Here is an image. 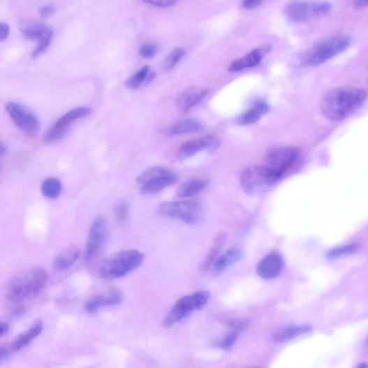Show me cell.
Returning a JSON list of instances; mask_svg holds the SVG:
<instances>
[{"mask_svg": "<svg viewBox=\"0 0 368 368\" xmlns=\"http://www.w3.org/2000/svg\"><path fill=\"white\" fill-rule=\"evenodd\" d=\"M108 236V227L106 220L98 217L94 220L87 240L84 258L87 261L99 256L105 248Z\"/></svg>", "mask_w": 368, "mask_h": 368, "instance_id": "8fae6325", "label": "cell"}, {"mask_svg": "<svg viewBox=\"0 0 368 368\" xmlns=\"http://www.w3.org/2000/svg\"><path fill=\"white\" fill-rule=\"evenodd\" d=\"M331 9L329 2L294 1L285 6L284 13L289 21L300 23L324 17Z\"/></svg>", "mask_w": 368, "mask_h": 368, "instance_id": "52a82bcc", "label": "cell"}, {"mask_svg": "<svg viewBox=\"0 0 368 368\" xmlns=\"http://www.w3.org/2000/svg\"><path fill=\"white\" fill-rule=\"evenodd\" d=\"M47 281V274L42 267H36L21 273L10 283L8 297L14 303L30 300L44 288Z\"/></svg>", "mask_w": 368, "mask_h": 368, "instance_id": "7a4b0ae2", "label": "cell"}, {"mask_svg": "<svg viewBox=\"0 0 368 368\" xmlns=\"http://www.w3.org/2000/svg\"><path fill=\"white\" fill-rule=\"evenodd\" d=\"M124 300V293L117 288L108 289L89 299L84 304V310L92 314L103 308L120 305Z\"/></svg>", "mask_w": 368, "mask_h": 368, "instance_id": "9a60e30c", "label": "cell"}, {"mask_svg": "<svg viewBox=\"0 0 368 368\" xmlns=\"http://www.w3.org/2000/svg\"><path fill=\"white\" fill-rule=\"evenodd\" d=\"M367 344H368V337H367Z\"/></svg>", "mask_w": 368, "mask_h": 368, "instance_id": "ee69618b", "label": "cell"}, {"mask_svg": "<svg viewBox=\"0 0 368 368\" xmlns=\"http://www.w3.org/2000/svg\"><path fill=\"white\" fill-rule=\"evenodd\" d=\"M186 51L184 47H177L172 52H170L163 61L162 67L165 72H169L173 70L178 63L185 56Z\"/></svg>", "mask_w": 368, "mask_h": 368, "instance_id": "f546056e", "label": "cell"}, {"mask_svg": "<svg viewBox=\"0 0 368 368\" xmlns=\"http://www.w3.org/2000/svg\"><path fill=\"white\" fill-rule=\"evenodd\" d=\"M225 242L226 237L223 235L216 237L213 244L212 245L209 253L201 265V270L203 272H206L218 258L220 250L223 246Z\"/></svg>", "mask_w": 368, "mask_h": 368, "instance_id": "83f0119b", "label": "cell"}, {"mask_svg": "<svg viewBox=\"0 0 368 368\" xmlns=\"http://www.w3.org/2000/svg\"><path fill=\"white\" fill-rule=\"evenodd\" d=\"M144 258L143 253L138 250L121 251L107 258L97 267V276L108 281L124 277L138 268Z\"/></svg>", "mask_w": 368, "mask_h": 368, "instance_id": "3957f363", "label": "cell"}, {"mask_svg": "<svg viewBox=\"0 0 368 368\" xmlns=\"http://www.w3.org/2000/svg\"><path fill=\"white\" fill-rule=\"evenodd\" d=\"M242 256V252L239 249H232L218 257L212 267V272L214 275L220 274L226 271L227 268L239 261Z\"/></svg>", "mask_w": 368, "mask_h": 368, "instance_id": "603a6c76", "label": "cell"}, {"mask_svg": "<svg viewBox=\"0 0 368 368\" xmlns=\"http://www.w3.org/2000/svg\"><path fill=\"white\" fill-rule=\"evenodd\" d=\"M350 36H337L316 46L307 58L311 66H321L339 54L345 52L353 44Z\"/></svg>", "mask_w": 368, "mask_h": 368, "instance_id": "ba28073f", "label": "cell"}, {"mask_svg": "<svg viewBox=\"0 0 368 368\" xmlns=\"http://www.w3.org/2000/svg\"><path fill=\"white\" fill-rule=\"evenodd\" d=\"M220 145L219 138L214 135L192 140L181 145L177 156L181 161L189 159L202 151H214Z\"/></svg>", "mask_w": 368, "mask_h": 368, "instance_id": "2e32d148", "label": "cell"}, {"mask_svg": "<svg viewBox=\"0 0 368 368\" xmlns=\"http://www.w3.org/2000/svg\"><path fill=\"white\" fill-rule=\"evenodd\" d=\"M80 254V250L76 246L71 247L59 253L53 262L54 271L61 272L71 267L78 260Z\"/></svg>", "mask_w": 368, "mask_h": 368, "instance_id": "7402d4cb", "label": "cell"}, {"mask_svg": "<svg viewBox=\"0 0 368 368\" xmlns=\"http://www.w3.org/2000/svg\"><path fill=\"white\" fill-rule=\"evenodd\" d=\"M263 0H243L242 6L247 10H253L262 4Z\"/></svg>", "mask_w": 368, "mask_h": 368, "instance_id": "8d00e7d4", "label": "cell"}, {"mask_svg": "<svg viewBox=\"0 0 368 368\" xmlns=\"http://www.w3.org/2000/svg\"><path fill=\"white\" fill-rule=\"evenodd\" d=\"M209 93L207 89H191L182 93L177 101V107L182 112H187L199 104Z\"/></svg>", "mask_w": 368, "mask_h": 368, "instance_id": "ffe728a7", "label": "cell"}, {"mask_svg": "<svg viewBox=\"0 0 368 368\" xmlns=\"http://www.w3.org/2000/svg\"><path fill=\"white\" fill-rule=\"evenodd\" d=\"M10 27L7 22H2L1 27H0V40L4 41L8 38L10 34Z\"/></svg>", "mask_w": 368, "mask_h": 368, "instance_id": "f35d334b", "label": "cell"}, {"mask_svg": "<svg viewBox=\"0 0 368 368\" xmlns=\"http://www.w3.org/2000/svg\"><path fill=\"white\" fill-rule=\"evenodd\" d=\"M358 367H360V368H367L368 367V365L366 364V363H363V364L359 365Z\"/></svg>", "mask_w": 368, "mask_h": 368, "instance_id": "7bdbcfd3", "label": "cell"}, {"mask_svg": "<svg viewBox=\"0 0 368 368\" xmlns=\"http://www.w3.org/2000/svg\"><path fill=\"white\" fill-rule=\"evenodd\" d=\"M249 326V322L246 320H235L230 323L229 327L231 331L240 333Z\"/></svg>", "mask_w": 368, "mask_h": 368, "instance_id": "d590c367", "label": "cell"}, {"mask_svg": "<svg viewBox=\"0 0 368 368\" xmlns=\"http://www.w3.org/2000/svg\"><path fill=\"white\" fill-rule=\"evenodd\" d=\"M367 98V93L360 89L336 88L329 91L323 96L322 112L331 121H341L361 108Z\"/></svg>", "mask_w": 368, "mask_h": 368, "instance_id": "6da1fadb", "label": "cell"}, {"mask_svg": "<svg viewBox=\"0 0 368 368\" xmlns=\"http://www.w3.org/2000/svg\"><path fill=\"white\" fill-rule=\"evenodd\" d=\"M130 207L126 202H120L115 207V216L119 222H125L128 217Z\"/></svg>", "mask_w": 368, "mask_h": 368, "instance_id": "d6a6232c", "label": "cell"}, {"mask_svg": "<svg viewBox=\"0 0 368 368\" xmlns=\"http://www.w3.org/2000/svg\"><path fill=\"white\" fill-rule=\"evenodd\" d=\"M91 111L89 108H77L66 112L45 133L44 141L49 143L61 139L66 133L73 122L88 116Z\"/></svg>", "mask_w": 368, "mask_h": 368, "instance_id": "5bb4252c", "label": "cell"}, {"mask_svg": "<svg viewBox=\"0 0 368 368\" xmlns=\"http://www.w3.org/2000/svg\"><path fill=\"white\" fill-rule=\"evenodd\" d=\"M6 110L15 126L31 137H36L41 130V122L27 107L15 102L6 105Z\"/></svg>", "mask_w": 368, "mask_h": 368, "instance_id": "30bf717a", "label": "cell"}, {"mask_svg": "<svg viewBox=\"0 0 368 368\" xmlns=\"http://www.w3.org/2000/svg\"><path fill=\"white\" fill-rule=\"evenodd\" d=\"M158 52V47L153 43H145L140 48V54L144 59H152Z\"/></svg>", "mask_w": 368, "mask_h": 368, "instance_id": "836d02e7", "label": "cell"}, {"mask_svg": "<svg viewBox=\"0 0 368 368\" xmlns=\"http://www.w3.org/2000/svg\"><path fill=\"white\" fill-rule=\"evenodd\" d=\"M209 299L210 293L207 290L195 292L181 298L164 318L163 326L170 327L175 325L194 311L203 309Z\"/></svg>", "mask_w": 368, "mask_h": 368, "instance_id": "5b68a950", "label": "cell"}, {"mask_svg": "<svg viewBox=\"0 0 368 368\" xmlns=\"http://www.w3.org/2000/svg\"><path fill=\"white\" fill-rule=\"evenodd\" d=\"M271 49L272 47L269 45L256 48L244 57L233 61L230 64L229 70L232 72H237L256 66L260 63L263 57L271 51Z\"/></svg>", "mask_w": 368, "mask_h": 368, "instance_id": "d6986e66", "label": "cell"}, {"mask_svg": "<svg viewBox=\"0 0 368 368\" xmlns=\"http://www.w3.org/2000/svg\"><path fill=\"white\" fill-rule=\"evenodd\" d=\"M55 7L52 6H47L41 9L40 15L42 18H47L52 16L55 13Z\"/></svg>", "mask_w": 368, "mask_h": 368, "instance_id": "74e56055", "label": "cell"}, {"mask_svg": "<svg viewBox=\"0 0 368 368\" xmlns=\"http://www.w3.org/2000/svg\"><path fill=\"white\" fill-rule=\"evenodd\" d=\"M9 330V325L7 323H2L1 325H0V335H1V337H3L8 332Z\"/></svg>", "mask_w": 368, "mask_h": 368, "instance_id": "60d3db41", "label": "cell"}, {"mask_svg": "<svg viewBox=\"0 0 368 368\" xmlns=\"http://www.w3.org/2000/svg\"><path fill=\"white\" fill-rule=\"evenodd\" d=\"M207 185L204 179H193L182 184L177 194L180 198H189L202 192Z\"/></svg>", "mask_w": 368, "mask_h": 368, "instance_id": "484cf974", "label": "cell"}, {"mask_svg": "<svg viewBox=\"0 0 368 368\" xmlns=\"http://www.w3.org/2000/svg\"><path fill=\"white\" fill-rule=\"evenodd\" d=\"M140 1L158 8H169L175 6L179 0H140Z\"/></svg>", "mask_w": 368, "mask_h": 368, "instance_id": "e575fe53", "label": "cell"}, {"mask_svg": "<svg viewBox=\"0 0 368 368\" xmlns=\"http://www.w3.org/2000/svg\"><path fill=\"white\" fill-rule=\"evenodd\" d=\"M8 152V147L6 144L3 142L1 143V145H0V155L3 157L5 154H6Z\"/></svg>", "mask_w": 368, "mask_h": 368, "instance_id": "b9f144b4", "label": "cell"}, {"mask_svg": "<svg viewBox=\"0 0 368 368\" xmlns=\"http://www.w3.org/2000/svg\"><path fill=\"white\" fill-rule=\"evenodd\" d=\"M360 246L358 244H351L346 246L339 247L330 251L327 254V258L335 259L341 256H348L358 252Z\"/></svg>", "mask_w": 368, "mask_h": 368, "instance_id": "4dcf8cb0", "label": "cell"}, {"mask_svg": "<svg viewBox=\"0 0 368 368\" xmlns=\"http://www.w3.org/2000/svg\"><path fill=\"white\" fill-rule=\"evenodd\" d=\"M44 329L42 321H36L27 330L16 337L8 345L5 346L10 355L27 347Z\"/></svg>", "mask_w": 368, "mask_h": 368, "instance_id": "ac0fdd59", "label": "cell"}, {"mask_svg": "<svg viewBox=\"0 0 368 368\" xmlns=\"http://www.w3.org/2000/svg\"><path fill=\"white\" fill-rule=\"evenodd\" d=\"M205 128L201 122L195 119H187L179 122L169 130V134L174 135L189 133H199L204 131Z\"/></svg>", "mask_w": 368, "mask_h": 368, "instance_id": "4316f807", "label": "cell"}, {"mask_svg": "<svg viewBox=\"0 0 368 368\" xmlns=\"http://www.w3.org/2000/svg\"><path fill=\"white\" fill-rule=\"evenodd\" d=\"M284 266L283 256L278 252H273L265 256L258 265L257 273L264 280L277 278Z\"/></svg>", "mask_w": 368, "mask_h": 368, "instance_id": "e0dca14e", "label": "cell"}, {"mask_svg": "<svg viewBox=\"0 0 368 368\" xmlns=\"http://www.w3.org/2000/svg\"><path fill=\"white\" fill-rule=\"evenodd\" d=\"M159 213L166 217L177 219L186 224L198 223L201 214L198 203L190 201L164 203L159 207Z\"/></svg>", "mask_w": 368, "mask_h": 368, "instance_id": "9c48e42d", "label": "cell"}, {"mask_svg": "<svg viewBox=\"0 0 368 368\" xmlns=\"http://www.w3.org/2000/svg\"><path fill=\"white\" fill-rule=\"evenodd\" d=\"M155 77V73L151 71L149 66H146L131 76L126 81V86L130 89H137L145 84L151 83Z\"/></svg>", "mask_w": 368, "mask_h": 368, "instance_id": "d4e9b609", "label": "cell"}, {"mask_svg": "<svg viewBox=\"0 0 368 368\" xmlns=\"http://www.w3.org/2000/svg\"><path fill=\"white\" fill-rule=\"evenodd\" d=\"M20 31L24 38L38 41V45L32 54L34 59L41 57L47 51L54 36V30L51 27L39 22L24 24L20 28Z\"/></svg>", "mask_w": 368, "mask_h": 368, "instance_id": "7c38bea8", "label": "cell"}, {"mask_svg": "<svg viewBox=\"0 0 368 368\" xmlns=\"http://www.w3.org/2000/svg\"><path fill=\"white\" fill-rule=\"evenodd\" d=\"M270 111V106L264 101H256L251 108L239 116L236 122L239 126H249L260 120Z\"/></svg>", "mask_w": 368, "mask_h": 368, "instance_id": "44dd1931", "label": "cell"}, {"mask_svg": "<svg viewBox=\"0 0 368 368\" xmlns=\"http://www.w3.org/2000/svg\"><path fill=\"white\" fill-rule=\"evenodd\" d=\"M309 325H292L277 330L272 334V339L277 343L287 341L311 331Z\"/></svg>", "mask_w": 368, "mask_h": 368, "instance_id": "cb8c5ba5", "label": "cell"}, {"mask_svg": "<svg viewBox=\"0 0 368 368\" xmlns=\"http://www.w3.org/2000/svg\"><path fill=\"white\" fill-rule=\"evenodd\" d=\"M62 190L59 180L56 178H48L45 180L41 186V191L45 198L48 199L57 198Z\"/></svg>", "mask_w": 368, "mask_h": 368, "instance_id": "f1b7e54d", "label": "cell"}, {"mask_svg": "<svg viewBox=\"0 0 368 368\" xmlns=\"http://www.w3.org/2000/svg\"><path fill=\"white\" fill-rule=\"evenodd\" d=\"M239 334L237 332L231 331L222 340L217 342L216 347L224 351L230 350L235 345Z\"/></svg>", "mask_w": 368, "mask_h": 368, "instance_id": "1f68e13d", "label": "cell"}, {"mask_svg": "<svg viewBox=\"0 0 368 368\" xmlns=\"http://www.w3.org/2000/svg\"><path fill=\"white\" fill-rule=\"evenodd\" d=\"M282 176L272 168L251 165L243 170L240 185L245 193L257 195L277 183Z\"/></svg>", "mask_w": 368, "mask_h": 368, "instance_id": "277c9868", "label": "cell"}, {"mask_svg": "<svg viewBox=\"0 0 368 368\" xmlns=\"http://www.w3.org/2000/svg\"><path fill=\"white\" fill-rule=\"evenodd\" d=\"M299 150L295 147H279L269 151L265 160L267 166L283 176L295 163L299 157Z\"/></svg>", "mask_w": 368, "mask_h": 368, "instance_id": "4fadbf2b", "label": "cell"}, {"mask_svg": "<svg viewBox=\"0 0 368 368\" xmlns=\"http://www.w3.org/2000/svg\"><path fill=\"white\" fill-rule=\"evenodd\" d=\"M176 175L165 168L152 167L137 178V183L140 186V192L144 195H154L165 188L177 182Z\"/></svg>", "mask_w": 368, "mask_h": 368, "instance_id": "8992f818", "label": "cell"}, {"mask_svg": "<svg viewBox=\"0 0 368 368\" xmlns=\"http://www.w3.org/2000/svg\"><path fill=\"white\" fill-rule=\"evenodd\" d=\"M353 5L357 9H365L368 8V0H354Z\"/></svg>", "mask_w": 368, "mask_h": 368, "instance_id": "ab89813d", "label": "cell"}]
</instances>
